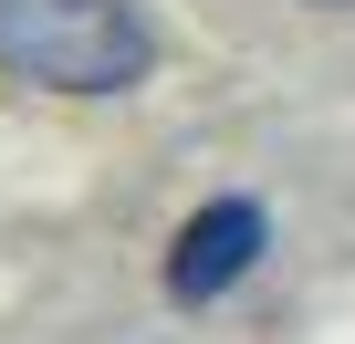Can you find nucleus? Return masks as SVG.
Returning <instances> with one entry per match:
<instances>
[{"instance_id": "obj_1", "label": "nucleus", "mask_w": 355, "mask_h": 344, "mask_svg": "<svg viewBox=\"0 0 355 344\" xmlns=\"http://www.w3.org/2000/svg\"><path fill=\"white\" fill-rule=\"evenodd\" d=\"M0 73L42 94H136L157 73V32L136 0H0Z\"/></svg>"}, {"instance_id": "obj_2", "label": "nucleus", "mask_w": 355, "mask_h": 344, "mask_svg": "<svg viewBox=\"0 0 355 344\" xmlns=\"http://www.w3.org/2000/svg\"><path fill=\"white\" fill-rule=\"evenodd\" d=\"M261 240H272V219H261V199H209L189 230H178V251H167V302H220V292H241L251 282V261H261Z\"/></svg>"}, {"instance_id": "obj_3", "label": "nucleus", "mask_w": 355, "mask_h": 344, "mask_svg": "<svg viewBox=\"0 0 355 344\" xmlns=\"http://www.w3.org/2000/svg\"><path fill=\"white\" fill-rule=\"evenodd\" d=\"M334 11H345V0H334Z\"/></svg>"}]
</instances>
